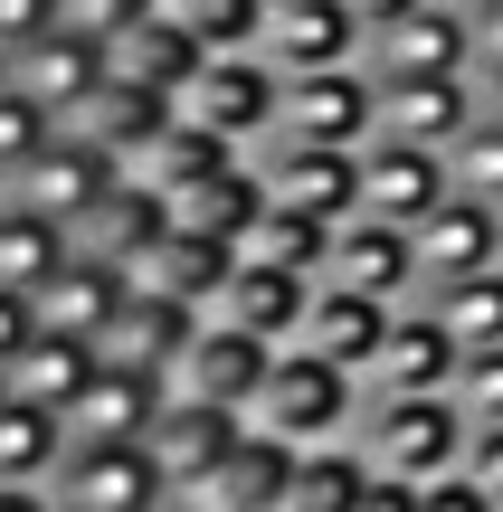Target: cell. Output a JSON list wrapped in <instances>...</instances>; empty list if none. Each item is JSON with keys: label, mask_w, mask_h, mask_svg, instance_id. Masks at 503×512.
Returning a JSON list of instances; mask_svg holds the SVG:
<instances>
[{"label": "cell", "mask_w": 503, "mask_h": 512, "mask_svg": "<svg viewBox=\"0 0 503 512\" xmlns=\"http://www.w3.org/2000/svg\"><path fill=\"white\" fill-rule=\"evenodd\" d=\"M361 408H371V389H361L342 361L285 342L276 370H266V389H257V408H247V427L304 456V446H352L361 437Z\"/></svg>", "instance_id": "cell-1"}, {"label": "cell", "mask_w": 503, "mask_h": 512, "mask_svg": "<svg viewBox=\"0 0 503 512\" xmlns=\"http://www.w3.org/2000/svg\"><path fill=\"white\" fill-rule=\"evenodd\" d=\"M466 408L456 399H371L361 408V465L371 475H390V484H437V475H456L466 465Z\"/></svg>", "instance_id": "cell-2"}, {"label": "cell", "mask_w": 503, "mask_h": 512, "mask_svg": "<svg viewBox=\"0 0 503 512\" xmlns=\"http://www.w3.org/2000/svg\"><path fill=\"white\" fill-rule=\"evenodd\" d=\"M171 114H181V124H200V133H219V143H238V152H257L266 133H276V114H285V76L266 67L257 48L200 57V76L171 95Z\"/></svg>", "instance_id": "cell-3"}, {"label": "cell", "mask_w": 503, "mask_h": 512, "mask_svg": "<svg viewBox=\"0 0 503 512\" xmlns=\"http://www.w3.org/2000/svg\"><path fill=\"white\" fill-rule=\"evenodd\" d=\"M105 190H114V152H95L86 133H67V124H57L19 171H0V200H10V209H38V219H57V228H76Z\"/></svg>", "instance_id": "cell-4"}, {"label": "cell", "mask_w": 503, "mask_h": 512, "mask_svg": "<svg viewBox=\"0 0 503 512\" xmlns=\"http://www.w3.org/2000/svg\"><path fill=\"white\" fill-rule=\"evenodd\" d=\"M285 143H333L361 152L380 133V76L371 67H314V76H285V114H276Z\"/></svg>", "instance_id": "cell-5"}, {"label": "cell", "mask_w": 503, "mask_h": 512, "mask_svg": "<svg viewBox=\"0 0 503 512\" xmlns=\"http://www.w3.org/2000/svg\"><path fill=\"white\" fill-rule=\"evenodd\" d=\"M247 162H257L266 200L304 209V219H323V228H342V219L361 209V152H333V143H285V133H266Z\"/></svg>", "instance_id": "cell-6"}, {"label": "cell", "mask_w": 503, "mask_h": 512, "mask_svg": "<svg viewBox=\"0 0 503 512\" xmlns=\"http://www.w3.org/2000/svg\"><path fill=\"white\" fill-rule=\"evenodd\" d=\"M48 503H67V512H152V503H171V484H162L143 437H114V446H67V465L48 475Z\"/></svg>", "instance_id": "cell-7"}, {"label": "cell", "mask_w": 503, "mask_h": 512, "mask_svg": "<svg viewBox=\"0 0 503 512\" xmlns=\"http://www.w3.org/2000/svg\"><path fill=\"white\" fill-rule=\"evenodd\" d=\"M266 370H276V342H257V332H238V323H219L209 313L200 332H190V351L171 361V399H209V408H257V389H266Z\"/></svg>", "instance_id": "cell-8"}, {"label": "cell", "mask_w": 503, "mask_h": 512, "mask_svg": "<svg viewBox=\"0 0 503 512\" xmlns=\"http://www.w3.org/2000/svg\"><path fill=\"white\" fill-rule=\"evenodd\" d=\"M257 57H266L276 76L361 67V57H371V29H361V10H352V0H285V10H266Z\"/></svg>", "instance_id": "cell-9"}, {"label": "cell", "mask_w": 503, "mask_h": 512, "mask_svg": "<svg viewBox=\"0 0 503 512\" xmlns=\"http://www.w3.org/2000/svg\"><path fill=\"white\" fill-rule=\"evenodd\" d=\"M323 285H361L380 294V304H418V238L399 219H371V209H352V219L333 228V256H323Z\"/></svg>", "instance_id": "cell-10"}, {"label": "cell", "mask_w": 503, "mask_h": 512, "mask_svg": "<svg viewBox=\"0 0 503 512\" xmlns=\"http://www.w3.org/2000/svg\"><path fill=\"white\" fill-rule=\"evenodd\" d=\"M456 332L437 323L428 304H399L390 313V342H380V361L361 370V389L371 399H447V380H456Z\"/></svg>", "instance_id": "cell-11"}, {"label": "cell", "mask_w": 503, "mask_h": 512, "mask_svg": "<svg viewBox=\"0 0 503 512\" xmlns=\"http://www.w3.org/2000/svg\"><path fill=\"white\" fill-rule=\"evenodd\" d=\"M95 86H105V48L76 38V29H38V38H19V48H10V95H29L48 124H67Z\"/></svg>", "instance_id": "cell-12"}, {"label": "cell", "mask_w": 503, "mask_h": 512, "mask_svg": "<svg viewBox=\"0 0 503 512\" xmlns=\"http://www.w3.org/2000/svg\"><path fill=\"white\" fill-rule=\"evenodd\" d=\"M475 114H485V86L475 76H380V133L390 143L447 152Z\"/></svg>", "instance_id": "cell-13"}, {"label": "cell", "mask_w": 503, "mask_h": 512, "mask_svg": "<svg viewBox=\"0 0 503 512\" xmlns=\"http://www.w3.org/2000/svg\"><path fill=\"white\" fill-rule=\"evenodd\" d=\"M162 399H171V380L124 370V361H95V380L57 408V427H67V446H114V437H143V427L162 418Z\"/></svg>", "instance_id": "cell-14"}, {"label": "cell", "mask_w": 503, "mask_h": 512, "mask_svg": "<svg viewBox=\"0 0 503 512\" xmlns=\"http://www.w3.org/2000/svg\"><path fill=\"white\" fill-rule=\"evenodd\" d=\"M238 437H247V418L238 408H209V399H162V418L143 427V446H152V465H162L171 494L200 484V475H219V465L238 456Z\"/></svg>", "instance_id": "cell-15"}, {"label": "cell", "mask_w": 503, "mask_h": 512, "mask_svg": "<svg viewBox=\"0 0 503 512\" xmlns=\"http://www.w3.org/2000/svg\"><path fill=\"white\" fill-rule=\"evenodd\" d=\"M409 238H418V275H428V285H447V275H485V266H503V209L447 190ZM428 285H418V294H428Z\"/></svg>", "instance_id": "cell-16"}, {"label": "cell", "mask_w": 503, "mask_h": 512, "mask_svg": "<svg viewBox=\"0 0 503 512\" xmlns=\"http://www.w3.org/2000/svg\"><path fill=\"white\" fill-rule=\"evenodd\" d=\"M200 323H209V313L171 304V294H152V285H124V304H114V323L95 332V351H105V361H124V370L171 380V361L190 351V332H200Z\"/></svg>", "instance_id": "cell-17"}, {"label": "cell", "mask_w": 503, "mask_h": 512, "mask_svg": "<svg viewBox=\"0 0 503 512\" xmlns=\"http://www.w3.org/2000/svg\"><path fill=\"white\" fill-rule=\"evenodd\" d=\"M371 76H466V0H418L409 19L371 29Z\"/></svg>", "instance_id": "cell-18"}, {"label": "cell", "mask_w": 503, "mask_h": 512, "mask_svg": "<svg viewBox=\"0 0 503 512\" xmlns=\"http://www.w3.org/2000/svg\"><path fill=\"white\" fill-rule=\"evenodd\" d=\"M437 200H447V152L390 143V133H371V143H361V209H371V219L418 228Z\"/></svg>", "instance_id": "cell-19"}, {"label": "cell", "mask_w": 503, "mask_h": 512, "mask_svg": "<svg viewBox=\"0 0 503 512\" xmlns=\"http://www.w3.org/2000/svg\"><path fill=\"white\" fill-rule=\"evenodd\" d=\"M162 238H171V209H162V190H133V181H114L105 200H95L86 219L67 228V247H76V256H105L114 275H133V266H143V256L162 247Z\"/></svg>", "instance_id": "cell-20"}, {"label": "cell", "mask_w": 503, "mask_h": 512, "mask_svg": "<svg viewBox=\"0 0 503 512\" xmlns=\"http://www.w3.org/2000/svg\"><path fill=\"white\" fill-rule=\"evenodd\" d=\"M390 313H399V304H380V294H361V285H314L295 342L323 351V361H342V370L361 380V370L380 361V342H390Z\"/></svg>", "instance_id": "cell-21"}, {"label": "cell", "mask_w": 503, "mask_h": 512, "mask_svg": "<svg viewBox=\"0 0 503 512\" xmlns=\"http://www.w3.org/2000/svg\"><path fill=\"white\" fill-rule=\"evenodd\" d=\"M228 275H238V247H228V238H200V228H171V238L152 247L143 266L124 275V285H152V294H171V304H190V313H219Z\"/></svg>", "instance_id": "cell-22"}, {"label": "cell", "mask_w": 503, "mask_h": 512, "mask_svg": "<svg viewBox=\"0 0 503 512\" xmlns=\"http://www.w3.org/2000/svg\"><path fill=\"white\" fill-rule=\"evenodd\" d=\"M314 285L323 275H285V266H257V256H238V275H228V294H219V323H238V332H257V342H295L304 332V304H314Z\"/></svg>", "instance_id": "cell-23"}, {"label": "cell", "mask_w": 503, "mask_h": 512, "mask_svg": "<svg viewBox=\"0 0 503 512\" xmlns=\"http://www.w3.org/2000/svg\"><path fill=\"white\" fill-rule=\"evenodd\" d=\"M114 304H124V275H114L105 256H76L67 247V266L29 294V323L38 332H67V342H95V332L114 323Z\"/></svg>", "instance_id": "cell-24"}, {"label": "cell", "mask_w": 503, "mask_h": 512, "mask_svg": "<svg viewBox=\"0 0 503 512\" xmlns=\"http://www.w3.org/2000/svg\"><path fill=\"white\" fill-rule=\"evenodd\" d=\"M105 351L95 342H67V332H29V342L0 361V399H29V408H67L76 389L95 380Z\"/></svg>", "instance_id": "cell-25"}, {"label": "cell", "mask_w": 503, "mask_h": 512, "mask_svg": "<svg viewBox=\"0 0 503 512\" xmlns=\"http://www.w3.org/2000/svg\"><path fill=\"white\" fill-rule=\"evenodd\" d=\"M171 228H200V238H228V247H247V228H257V209H266V181H257V162H228V171H209V181H190V190H171Z\"/></svg>", "instance_id": "cell-26"}, {"label": "cell", "mask_w": 503, "mask_h": 512, "mask_svg": "<svg viewBox=\"0 0 503 512\" xmlns=\"http://www.w3.org/2000/svg\"><path fill=\"white\" fill-rule=\"evenodd\" d=\"M105 76H124V86H152V95H181L190 76H200V38H181L162 10H143L124 38H105Z\"/></svg>", "instance_id": "cell-27"}, {"label": "cell", "mask_w": 503, "mask_h": 512, "mask_svg": "<svg viewBox=\"0 0 503 512\" xmlns=\"http://www.w3.org/2000/svg\"><path fill=\"white\" fill-rule=\"evenodd\" d=\"M171 124V95H152V86H124V76H105V86L86 95V105L67 114V133H86L95 152H114L124 162L133 143H152V133Z\"/></svg>", "instance_id": "cell-28"}, {"label": "cell", "mask_w": 503, "mask_h": 512, "mask_svg": "<svg viewBox=\"0 0 503 512\" xmlns=\"http://www.w3.org/2000/svg\"><path fill=\"white\" fill-rule=\"evenodd\" d=\"M361 484H371L361 446H304L295 475H285V494H276V512H352Z\"/></svg>", "instance_id": "cell-29"}, {"label": "cell", "mask_w": 503, "mask_h": 512, "mask_svg": "<svg viewBox=\"0 0 503 512\" xmlns=\"http://www.w3.org/2000/svg\"><path fill=\"white\" fill-rule=\"evenodd\" d=\"M418 304L456 332V351H494V342H503V266H485V275H447V285H428Z\"/></svg>", "instance_id": "cell-30"}, {"label": "cell", "mask_w": 503, "mask_h": 512, "mask_svg": "<svg viewBox=\"0 0 503 512\" xmlns=\"http://www.w3.org/2000/svg\"><path fill=\"white\" fill-rule=\"evenodd\" d=\"M57 465H67V427H57V408L0 399V484H48Z\"/></svg>", "instance_id": "cell-31"}, {"label": "cell", "mask_w": 503, "mask_h": 512, "mask_svg": "<svg viewBox=\"0 0 503 512\" xmlns=\"http://www.w3.org/2000/svg\"><path fill=\"white\" fill-rule=\"evenodd\" d=\"M57 266H67V228L0 200V294H38Z\"/></svg>", "instance_id": "cell-32"}, {"label": "cell", "mask_w": 503, "mask_h": 512, "mask_svg": "<svg viewBox=\"0 0 503 512\" xmlns=\"http://www.w3.org/2000/svg\"><path fill=\"white\" fill-rule=\"evenodd\" d=\"M238 256H257V266H285V275H323V256H333V228L304 219V209H285V200H266Z\"/></svg>", "instance_id": "cell-33"}, {"label": "cell", "mask_w": 503, "mask_h": 512, "mask_svg": "<svg viewBox=\"0 0 503 512\" xmlns=\"http://www.w3.org/2000/svg\"><path fill=\"white\" fill-rule=\"evenodd\" d=\"M181 38H200V57H228V48H257L266 38V0H152Z\"/></svg>", "instance_id": "cell-34"}, {"label": "cell", "mask_w": 503, "mask_h": 512, "mask_svg": "<svg viewBox=\"0 0 503 512\" xmlns=\"http://www.w3.org/2000/svg\"><path fill=\"white\" fill-rule=\"evenodd\" d=\"M447 190H466V200H494V209H503V114H494V105L447 143Z\"/></svg>", "instance_id": "cell-35"}, {"label": "cell", "mask_w": 503, "mask_h": 512, "mask_svg": "<svg viewBox=\"0 0 503 512\" xmlns=\"http://www.w3.org/2000/svg\"><path fill=\"white\" fill-rule=\"evenodd\" d=\"M447 399L466 408V427H503V342H494V351H466V361H456Z\"/></svg>", "instance_id": "cell-36"}, {"label": "cell", "mask_w": 503, "mask_h": 512, "mask_svg": "<svg viewBox=\"0 0 503 512\" xmlns=\"http://www.w3.org/2000/svg\"><path fill=\"white\" fill-rule=\"evenodd\" d=\"M466 76L503 86V0H466Z\"/></svg>", "instance_id": "cell-37"}, {"label": "cell", "mask_w": 503, "mask_h": 512, "mask_svg": "<svg viewBox=\"0 0 503 512\" xmlns=\"http://www.w3.org/2000/svg\"><path fill=\"white\" fill-rule=\"evenodd\" d=\"M143 10H152V0H57V29H76V38L105 48V38H124Z\"/></svg>", "instance_id": "cell-38"}, {"label": "cell", "mask_w": 503, "mask_h": 512, "mask_svg": "<svg viewBox=\"0 0 503 512\" xmlns=\"http://www.w3.org/2000/svg\"><path fill=\"white\" fill-rule=\"evenodd\" d=\"M48 133H57V124L29 105V95H10V86H0V171H19L38 143H48Z\"/></svg>", "instance_id": "cell-39"}, {"label": "cell", "mask_w": 503, "mask_h": 512, "mask_svg": "<svg viewBox=\"0 0 503 512\" xmlns=\"http://www.w3.org/2000/svg\"><path fill=\"white\" fill-rule=\"evenodd\" d=\"M456 475H466L475 494L503 512V427H475V437H466V465H456Z\"/></svg>", "instance_id": "cell-40"}, {"label": "cell", "mask_w": 503, "mask_h": 512, "mask_svg": "<svg viewBox=\"0 0 503 512\" xmlns=\"http://www.w3.org/2000/svg\"><path fill=\"white\" fill-rule=\"evenodd\" d=\"M409 512H494V503L475 494L466 475H437V484H418V494H409Z\"/></svg>", "instance_id": "cell-41"}, {"label": "cell", "mask_w": 503, "mask_h": 512, "mask_svg": "<svg viewBox=\"0 0 503 512\" xmlns=\"http://www.w3.org/2000/svg\"><path fill=\"white\" fill-rule=\"evenodd\" d=\"M38 29H57V0H0V57L19 38H38Z\"/></svg>", "instance_id": "cell-42"}, {"label": "cell", "mask_w": 503, "mask_h": 512, "mask_svg": "<svg viewBox=\"0 0 503 512\" xmlns=\"http://www.w3.org/2000/svg\"><path fill=\"white\" fill-rule=\"evenodd\" d=\"M29 332H38V323H29V294H0V361H10Z\"/></svg>", "instance_id": "cell-43"}, {"label": "cell", "mask_w": 503, "mask_h": 512, "mask_svg": "<svg viewBox=\"0 0 503 512\" xmlns=\"http://www.w3.org/2000/svg\"><path fill=\"white\" fill-rule=\"evenodd\" d=\"M409 494H418V484H390V475H371V484H361V503H352V512H409Z\"/></svg>", "instance_id": "cell-44"}, {"label": "cell", "mask_w": 503, "mask_h": 512, "mask_svg": "<svg viewBox=\"0 0 503 512\" xmlns=\"http://www.w3.org/2000/svg\"><path fill=\"white\" fill-rule=\"evenodd\" d=\"M352 10H361V29H390V19H409L418 0H352Z\"/></svg>", "instance_id": "cell-45"}, {"label": "cell", "mask_w": 503, "mask_h": 512, "mask_svg": "<svg viewBox=\"0 0 503 512\" xmlns=\"http://www.w3.org/2000/svg\"><path fill=\"white\" fill-rule=\"evenodd\" d=\"M0 512H48V484H0Z\"/></svg>", "instance_id": "cell-46"}, {"label": "cell", "mask_w": 503, "mask_h": 512, "mask_svg": "<svg viewBox=\"0 0 503 512\" xmlns=\"http://www.w3.org/2000/svg\"><path fill=\"white\" fill-rule=\"evenodd\" d=\"M485 105H494V114H503V86H485Z\"/></svg>", "instance_id": "cell-47"}, {"label": "cell", "mask_w": 503, "mask_h": 512, "mask_svg": "<svg viewBox=\"0 0 503 512\" xmlns=\"http://www.w3.org/2000/svg\"><path fill=\"white\" fill-rule=\"evenodd\" d=\"M0 86H10V57H0Z\"/></svg>", "instance_id": "cell-48"}, {"label": "cell", "mask_w": 503, "mask_h": 512, "mask_svg": "<svg viewBox=\"0 0 503 512\" xmlns=\"http://www.w3.org/2000/svg\"><path fill=\"white\" fill-rule=\"evenodd\" d=\"M152 512H181V503H152Z\"/></svg>", "instance_id": "cell-49"}, {"label": "cell", "mask_w": 503, "mask_h": 512, "mask_svg": "<svg viewBox=\"0 0 503 512\" xmlns=\"http://www.w3.org/2000/svg\"><path fill=\"white\" fill-rule=\"evenodd\" d=\"M266 10H285V0H266Z\"/></svg>", "instance_id": "cell-50"}, {"label": "cell", "mask_w": 503, "mask_h": 512, "mask_svg": "<svg viewBox=\"0 0 503 512\" xmlns=\"http://www.w3.org/2000/svg\"><path fill=\"white\" fill-rule=\"evenodd\" d=\"M48 512H67V503H48Z\"/></svg>", "instance_id": "cell-51"}]
</instances>
